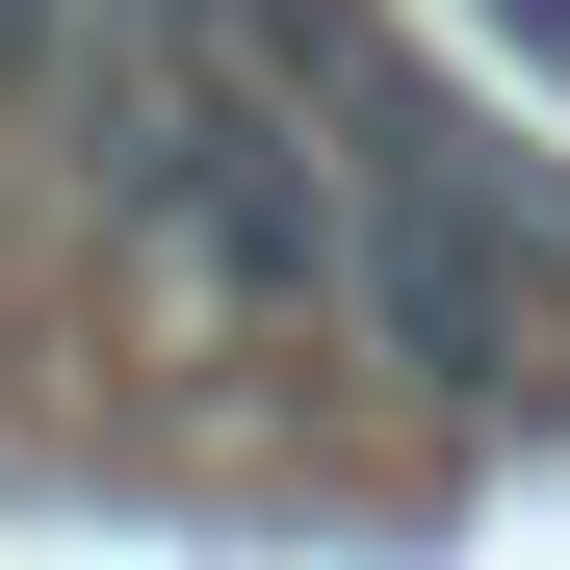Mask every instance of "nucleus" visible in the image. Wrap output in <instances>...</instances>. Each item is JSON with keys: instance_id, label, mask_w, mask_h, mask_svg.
<instances>
[{"instance_id": "f03ea898", "label": "nucleus", "mask_w": 570, "mask_h": 570, "mask_svg": "<svg viewBox=\"0 0 570 570\" xmlns=\"http://www.w3.org/2000/svg\"><path fill=\"white\" fill-rule=\"evenodd\" d=\"M312 181H337V312L390 337L415 390H519V337H544V208L466 156V105H441L415 52L312 105Z\"/></svg>"}, {"instance_id": "7ed1b4c3", "label": "nucleus", "mask_w": 570, "mask_h": 570, "mask_svg": "<svg viewBox=\"0 0 570 570\" xmlns=\"http://www.w3.org/2000/svg\"><path fill=\"white\" fill-rule=\"evenodd\" d=\"M52 78H78V0H0V130H52Z\"/></svg>"}, {"instance_id": "f257e3e1", "label": "nucleus", "mask_w": 570, "mask_h": 570, "mask_svg": "<svg viewBox=\"0 0 570 570\" xmlns=\"http://www.w3.org/2000/svg\"><path fill=\"white\" fill-rule=\"evenodd\" d=\"M52 130H78V208H105V285H156L181 337H312V312H337V181H312V130H285L259 78H208L181 27H105V0H78Z\"/></svg>"}]
</instances>
